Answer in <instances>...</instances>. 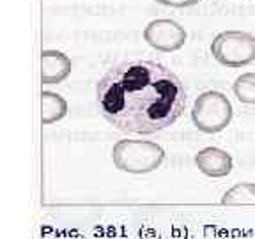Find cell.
Wrapping results in <instances>:
<instances>
[{
  "mask_svg": "<svg viewBox=\"0 0 255 239\" xmlns=\"http://www.w3.org/2000/svg\"><path fill=\"white\" fill-rule=\"evenodd\" d=\"M71 75V59L59 50L41 52V82L44 85L60 84Z\"/></svg>",
  "mask_w": 255,
  "mask_h": 239,
  "instance_id": "cell-6",
  "label": "cell"
},
{
  "mask_svg": "<svg viewBox=\"0 0 255 239\" xmlns=\"http://www.w3.org/2000/svg\"><path fill=\"white\" fill-rule=\"evenodd\" d=\"M154 2L167 5V7H191V5L199 4L200 0H154Z\"/></svg>",
  "mask_w": 255,
  "mask_h": 239,
  "instance_id": "cell-11",
  "label": "cell"
},
{
  "mask_svg": "<svg viewBox=\"0 0 255 239\" xmlns=\"http://www.w3.org/2000/svg\"><path fill=\"white\" fill-rule=\"evenodd\" d=\"M68 116V101L52 91L41 92V122L53 124Z\"/></svg>",
  "mask_w": 255,
  "mask_h": 239,
  "instance_id": "cell-8",
  "label": "cell"
},
{
  "mask_svg": "<svg viewBox=\"0 0 255 239\" xmlns=\"http://www.w3.org/2000/svg\"><path fill=\"white\" fill-rule=\"evenodd\" d=\"M236 98L245 105H255V73H245L238 76L232 85Z\"/></svg>",
  "mask_w": 255,
  "mask_h": 239,
  "instance_id": "cell-10",
  "label": "cell"
},
{
  "mask_svg": "<svg viewBox=\"0 0 255 239\" xmlns=\"http://www.w3.org/2000/svg\"><path fill=\"white\" fill-rule=\"evenodd\" d=\"M114 165L128 174H149L163 163L161 145L147 140H119L112 149Z\"/></svg>",
  "mask_w": 255,
  "mask_h": 239,
  "instance_id": "cell-2",
  "label": "cell"
},
{
  "mask_svg": "<svg viewBox=\"0 0 255 239\" xmlns=\"http://www.w3.org/2000/svg\"><path fill=\"white\" fill-rule=\"evenodd\" d=\"M211 53L227 68H241L255 60V36L241 30L220 32L211 43Z\"/></svg>",
  "mask_w": 255,
  "mask_h": 239,
  "instance_id": "cell-4",
  "label": "cell"
},
{
  "mask_svg": "<svg viewBox=\"0 0 255 239\" xmlns=\"http://www.w3.org/2000/svg\"><path fill=\"white\" fill-rule=\"evenodd\" d=\"M195 165L207 177H225L232 172V156L220 147H206L195 154Z\"/></svg>",
  "mask_w": 255,
  "mask_h": 239,
  "instance_id": "cell-7",
  "label": "cell"
},
{
  "mask_svg": "<svg viewBox=\"0 0 255 239\" xmlns=\"http://www.w3.org/2000/svg\"><path fill=\"white\" fill-rule=\"evenodd\" d=\"M234 108L229 98L218 91L202 92L191 108V120L202 133H220L231 124Z\"/></svg>",
  "mask_w": 255,
  "mask_h": 239,
  "instance_id": "cell-3",
  "label": "cell"
},
{
  "mask_svg": "<svg viewBox=\"0 0 255 239\" xmlns=\"http://www.w3.org/2000/svg\"><path fill=\"white\" fill-rule=\"evenodd\" d=\"M186 30L181 27L177 21L168 20V18H159L152 20L143 28V39L154 50L159 52H175L184 46L186 43Z\"/></svg>",
  "mask_w": 255,
  "mask_h": 239,
  "instance_id": "cell-5",
  "label": "cell"
},
{
  "mask_svg": "<svg viewBox=\"0 0 255 239\" xmlns=\"http://www.w3.org/2000/svg\"><path fill=\"white\" fill-rule=\"evenodd\" d=\"M223 206H255V183H239L222 197Z\"/></svg>",
  "mask_w": 255,
  "mask_h": 239,
  "instance_id": "cell-9",
  "label": "cell"
},
{
  "mask_svg": "<svg viewBox=\"0 0 255 239\" xmlns=\"http://www.w3.org/2000/svg\"><path fill=\"white\" fill-rule=\"evenodd\" d=\"M103 117L124 133L152 135L172 126L186 108V89L172 69L152 60H126L98 82Z\"/></svg>",
  "mask_w": 255,
  "mask_h": 239,
  "instance_id": "cell-1",
  "label": "cell"
}]
</instances>
